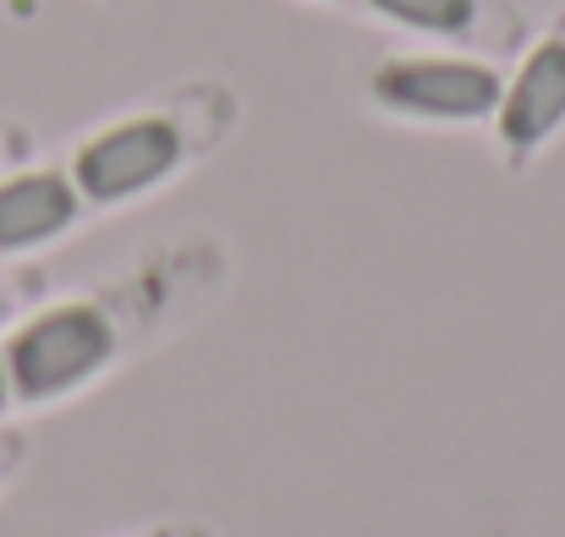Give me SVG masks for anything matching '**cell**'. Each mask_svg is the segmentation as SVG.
Instances as JSON below:
<instances>
[{"label":"cell","instance_id":"obj_1","mask_svg":"<svg viewBox=\"0 0 565 537\" xmlns=\"http://www.w3.org/2000/svg\"><path fill=\"white\" fill-rule=\"evenodd\" d=\"M116 352V330L99 308L72 302V308H50L39 313L6 352V378L22 400H50L77 389L83 378H94Z\"/></svg>","mask_w":565,"mask_h":537},{"label":"cell","instance_id":"obj_8","mask_svg":"<svg viewBox=\"0 0 565 537\" xmlns=\"http://www.w3.org/2000/svg\"><path fill=\"white\" fill-rule=\"evenodd\" d=\"M0 319H6V302H0Z\"/></svg>","mask_w":565,"mask_h":537},{"label":"cell","instance_id":"obj_5","mask_svg":"<svg viewBox=\"0 0 565 537\" xmlns=\"http://www.w3.org/2000/svg\"><path fill=\"white\" fill-rule=\"evenodd\" d=\"M77 219V186L55 171L0 181V253L39 247Z\"/></svg>","mask_w":565,"mask_h":537},{"label":"cell","instance_id":"obj_4","mask_svg":"<svg viewBox=\"0 0 565 537\" xmlns=\"http://www.w3.org/2000/svg\"><path fill=\"white\" fill-rule=\"evenodd\" d=\"M494 116H500V138L511 149H539L561 127L565 121V39H544L522 61V72L500 94V110Z\"/></svg>","mask_w":565,"mask_h":537},{"label":"cell","instance_id":"obj_6","mask_svg":"<svg viewBox=\"0 0 565 537\" xmlns=\"http://www.w3.org/2000/svg\"><path fill=\"white\" fill-rule=\"evenodd\" d=\"M374 11L406 22V28H428V33H461L472 22V0H374Z\"/></svg>","mask_w":565,"mask_h":537},{"label":"cell","instance_id":"obj_7","mask_svg":"<svg viewBox=\"0 0 565 537\" xmlns=\"http://www.w3.org/2000/svg\"><path fill=\"white\" fill-rule=\"evenodd\" d=\"M6 395H11V378H6V362H0V406H6Z\"/></svg>","mask_w":565,"mask_h":537},{"label":"cell","instance_id":"obj_2","mask_svg":"<svg viewBox=\"0 0 565 537\" xmlns=\"http://www.w3.org/2000/svg\"><path fill=\"white\" fill-rule=\"evenodd\" d=\"M177 160H182V132L166 116H138V121H121L77 149L72 186L94 203H121V197H138L154 181H166L177 171Z\"/></svg>","mask_w":565,"mask_h":537},{"label":"cell","instance_id":"obj_3","mask_svg":"<svg viewBox=\"0 0 565 537\" xmlns=\"http://www.w3.org/2000/svg\"><path fill=\"white\" fill-rule=\"evenodd\" d=\"M374 94L406 116H434V121H478L500 110L505 83L478 66V61H445V55H412L390 61L374 72Z\"/></svg>","mask_w":565,"mask_h":537}]
</instances>
